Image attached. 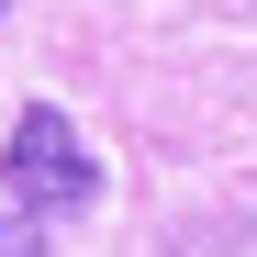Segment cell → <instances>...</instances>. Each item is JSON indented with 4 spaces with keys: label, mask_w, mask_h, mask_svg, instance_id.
<instances>
[{
    "label": "cell",
    "mask_w": 257,
    "mask_h": 257,
    "mask_svg": "<svg viewBox=\"0 0 257 257\" xmlns=\"http://www.w3.org/2000/svg\"><path fill=\"white\" fill-rule=\"evenodd\" d=\"M0 12H12V0H0Z\"/></svg>",
    "instance_id": "obj_3"
},
{
    "label": "cell",
    "mask_w": 257,
    "mask_h": 257,
    "mask_svg": "<svg viewBox=\"0 0 257 257\" xmlns=\"http://www.w3.org/2000/svg\"><path fill=\"white\" fill-rule=\"evenodd\" d=\"M0 179H12L23 212H90L101 201V157L78 146V123L56 101H23L12 112V146H0Z\"/></svg>",
    "instance_id": "obj_1"
},
{
    "label": "cell",
    "mask_w": 257,
    "mask_h": 257,
    "mask_svg": "<svg viewBox=\"0 0 257 257\" xmlns=\"http://www.w3.org/2000/svg\"><path fill=\"white\" fill-rule=\"evenodd\" d=\"M0 257H45V212H23V201L0 212Z\"/></svg>",
    "instance_id": "obj_2"
}]
</instances>
